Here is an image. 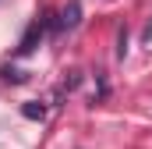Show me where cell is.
<instances>
[{
    "label": "cell",
    "mask_w": 152,
    "mask_h": 149,
    "mask_svg": "<svg viewBox=\"0 0 152 149\" xmlns=\"http://www.w3.org/2000/svg\"><path fill=\"white\" fill-rule=\"evenodd\" d=\"M71 25H78V4H71L64 11V29H71Z\"/></svg>",
    "instance_id": "6da1fadb"
},
{
    "label": "cell",
    "mask_w": 152,
    "mask_h": 149,
    "mask_svg": "<svg viewBox=\"0 0 152 149\" xmlns=\"http://www.w3.org/2000/svg\"><path fill=\"white\" fill-rule=\"evenodd\" d=\"M42 114H46V110H42V107H32V103L25 107V117H32V121H36V117H42Z\"/></svg>",
    "instance_id": "7a4b0ae2"
}]
</instances>
